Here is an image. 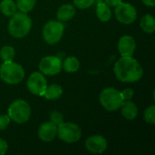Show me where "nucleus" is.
<instances>
[{
  "mask_svg": "<svg viewBox=\"0 0 155 155\" xmlns=\"http://www.w3.org/2000/svg\"><path fill=\"white\" fill-rule=\"evenodd\" d=\"M7 150H8V144H7V143L4 139L0 138V155L5 154L6 152H7Z\"/></svg>",
  "mask_w": 155,
  "mask_h": 155,
  "instance_id": "nucleus-28",
  "label": "nucleus"
},
{
  "mask_svg": "<svg viewBox=\"0 0 155 155\" xmlns=\"http://www.w3.org/2000/svg\"><path fill=\"white\" fill-rule=\"evenodd\" d=\"M140 26L143 32L147 34H153L155 31V19L153 15L150 14L144 15L140 21Z\"/></svg>",
  "mask_w": 155,
  "mask_h": 155,
  "instance_id": "nucleus-19",
  "label": "nucleus"
},
{
  "mask_svg": "<svg viewBox=\"0 0 155 155\" xmlns=\"http://www.w3.org/2000/svg\"><path fill=\"white\" fill-rule=\"evenodd\" d=\"M39 70L45 75H56L62 70V60L56 55H47L41 59Z\"/></svg>",
  "mask_w": 155,
  "mask_h": 155,
  "instance_id": "nucleus-10",
  "label": "nucleus"
},
{
  "mask_svg": "<svg viewBox=\"0 0 155 155\" xmlns=\"http://www.w3.org/2000/svg\"><path fill=\"white\" fill-rule=\"evenodd\" d=\"M143 119L149 124H155V106L153 104L147 107L143 113Z\"/></svg>",
  "mask_w": 155,
  "mask_h": 155,
  "instance_id": "nucleus-23",
  "label": "nucleus"
},
{
  "mask_svg": "<svg viewBox=\"0 0 155 155\" xmlns=\"http://www.w3.org/2000/svg\"><path fill=\"white\" fill-rule=\"evenodd\" d=\"M0 11L4 15L11 17L17 12L15 2L14 0H2L0 3Z\"/></svg>",
  "mask_w": 155,
  "mask_h": 155,
  "instance_id": "nucleus-20",
  "label": "nucleus"
},
{
  "mask_svg": "<svg viewBox=\"0 0 155 155\" xmlns=\"http://www.w3.org/2000/svg\"><path fill=\"white\" fill-rule=\"evenodd\" d=\"M74 15H75V6L72 4L62 5L56 12L57 20L61 22L69 21L73 19Z\"/></svg>",
  "mask_w": 155,
  "mask_h": 155,
  "instance_id": "nucleus-15",
  "label": "nucleus"
},
{
  "mask_svg": "<svg viewBox=\"0 0 155 155\" xmlns=\"http://www.w3.org/2000/svg\"><path fill=\"white\" fill-rule=\"evenodd\" d=\"M80 68V62L75 56H68L62 62V69L66 73H75Z\"/></svg>",
  "mask_w": 155,
  "mask_h": 155,
  "instance_id": "nucleus-18",
  "label": "nucleus"
},
{
  "mask_svg": "<svg viewBox=\"0 0 155 155\" xmlns=\"http://www.w3.org/2000/svg\"><path fill=\"white\" fill-rule=\"evenodd\" d=\"M10 117L7 114H0V131L5 130L10 124Z\"/></svg>",
  "mask_w": 155,
  "mask_h": 155,
  "instance_id": "nucleus-26",
  "label": "nucleus"
},
{
  "mask_svg": "<svg viewBox=\"0 0 155 155\" xmlns=\"http://www.w3.org/2000/svg\"><path fill=\"white\" fill-rule=\"evenodd\" d=\"M107 140L103 135L94 134L88 137L85 141L86 150L94 154H101L104 153L107 149Z\"/></svg>",
  "mask_w": 155,
  "mask_h": 155,
  "instance_id": "nucleus-11",
  "label": "nucleus"
},
{
  "mask_svg": "<svg viewBox=\"0 0 155 155\" xmlns=\"http://www.w3.org/2000/svg\"><path fill=\"white\" fill-rule=\"evenodd\" d=\"M57 134V126L52 124L50 121L42 124L38 130L37 135L39 139L44 143H51L54 140Z\"/></svg>",
  "mask_w": 155,
  "mask_h": 155,
  "instance_id": "nucleus-12",
  "label": "nucleus"
},
{
  "mask_svg": "<svg viewBox=\"0 0 155 155\" xmlns=\"http://www.w3.org/2000/svg\"><path fill=\"white\" fill-rule=\"evenodd\" d=\"M136 49V42L132 35H123L118 41V51L121 56H133Z\"/></svg>",
  "mask_w": 155,
  "mask_h": 155,
  "instance_id": "nucleus-13",
  "label": "nucleus"
},
{
  "mask_svg": "<svg viewBox=\"0 0 155 155\" xmlns=\"http://www.w3.org/2000/svg\"><path fill=\"white\" fill-rule=\"evenodd\" d=\"M99 101L106 111L115 112L120 109L124 99L119 90L114 87H107L100 93Z\"/></svg>",
  "mask_w": 155,
  "mask_h": 155,
  "instance_id": "nucleus-5",
  "label": "nucleus"
},
{
  "mask_svg": "<svg viewBox=\"0 0 155 155\" xmlns=\"http://www.w3.org/2000/svg\"><path fill=\"white\" fill-rule=\"evenodd\" d=\"M0 78L7 84H17L25 78V69L13 61L4 62L0 66Z\"/></svg>",
  "mask_w": 155,
  "mask_h": 155,
  "instance_id": "nucleus-3",
  "label": "nucleus"
},
{
  "mask_svg": "<svg viewBox=\"0 0 155 155\" xmlns=\"http://www.w3.org/2000/svg\"><path fill=\"white\" fill-rule=\"evenodd\" d=\"M32 28V19L26 13L16 12L11 16L7 30L11 36L15 38H23L26 36Z\"/></svg>",
  "mask_w": 155,
  "mask_h": 155,
  "instance_id": "nucleus-2",
  "label": "nucleus"
},
{
  "mask_svg": "<svg viewBox=\"0 0 155 155\" xmlns=\"http://www.w3.org/2000/svg\"><path fill=\"white\" fill-rule=\"evenodd\" d=\"M7 115L10 117L11 121L16 124H25L30 119L31 116L30 104L23 99H17L9 105Z\"/></svg>",
  "mask_w": 155,
  "mask_h": 155,
  "instance_id": "nucleus-4",
  "label": "nucleus"
},
{
  "mask_svg": "<svg viewBox=\"0 0 155 155\" xmlns=\"http://www.w3.org/2000/svg\"><path fill=\"white\" fill-rule=\"evenodd\" d=\"M56 136L65 143H74L82 137L81 128L74 123H62L57 125Z\"/></svg>",
  "mask_w": 155,
  "mask_h": 155,
  "instance_id": "nucleus-7",
  "label": "nucleus"
},
{
  "mask_svg": "<svg viewBox=\"0 0 155 155\" xmlns=\"http://www.w3.org/2000/svg\"><path fill=\"white\" fill-rule=\"evenodd\" d=\"M108 6L110 7H116L119 4H121L123 1L122 0H104V1Z\"/></svg>",
  "mask_w": 155,
  "mask_h": 155,
  "instance_id": "nucleus-29",
  "label": "nucleus"
},
{
  "mask_svg": "<svg viewBox=\"0 0 155 155\" xmlns=\"http://www.w3.org/2000/svg\"><path fill=\"white\" fill-rule=\"evenodd\" d=\"M142 2H143L145 5H147V6L153 7V6H154L155 5V0H142Z\"/></svg>",
  "mask_w": 155,
  "mask_h": 155,
  "instance_id": "nucleus-30",
  "label": "nucleus"
},
{
  "mask_svg": "<svg viewBox=\"0 0 155 155\" xmlns=\"http://www.w3.org/2000/svg\"><path fill=\"white\" fill-rule=\"evenodd\" d=\"M96 15L98 19L102 22H108L112 18V10L104 2L100 1L96 5Z\"/></svg>",
  "mask_w": 155,
  "mask_h": 155,
  "instance_id": "nucleus-17",
  "label": "nucleus"
},
{
  "mask_svg": "<svg viewBox=\"0 0 155 155\" xmlns=\"http://www.w3.org/2000/svg\"><path fill=\"white\" fill-rule=\"evenodd\" d=\"M49 119H50V122L56 126L59 125L60 124L64 123V115L62 113H60L58 111H53L50 114Z\"/></svg>",
  "mask_w": 155,
  "mask_h": 155,
  "instance_id": "nucleus-24",
  "label": "nucleus"
},
{
  "mask_svg": "<svg viewBox=\"0 0 155 155\" xmlns=\"http://www.w3.org/2000/svg\"><path fill=\"white\" fill-rule=\"evenodd\" d=\"M74 5L79 9H86L92 6L94 3V0H74Z\"/></svg>",
  "mask_w": 155,
  "mask_h": 155,
  "instance_id": "nucleus-25",
  "label": "nucleus"
},
{
  "mask_svg": "<svg viewBox=\"0 0 155 155\" xmlns=\"http://www.w3.org/2000/svg\"><path fill=\"white\" fill-rule=\"evenodd\" d=\"M121 94L124 101H128V100H132V98L134 95V92L132 88H125L121 92Z\"/></svg>",
  "mask_w": 155,
  "mask_h": 155,
  "instance_id": "nucleus-27",
  "label": "nucleus"
},
{
  "mask_svg": "<svg viewBox=\"0 0 155 155\" xmlns=\"http://www.w3.org/2000/svg\"><path fill=\"white\" fill-rule=\"evenodd\" d=\"M62 94H63L62 86L57 84H53L50 85L47 84V87H46L43 96L47 100L55 101V100H58L62 96Z\"/></svg>",
  "mask_w": 155,
  "mask_h": 155,
  "instance_id": "nucleus-16",
  "label": "nucleus"
},
{
  "mask_svg": "<svg viewBox=\"0 0 155 155\" xmlns=\"http://www.w3.org/2000/svg\"><path fill=\"white\" fill-rule=\"evenodd\" d=\"M115 77L123 83H136L143 74L140 63L133 56H121L114 66Z\"/></svg>",
  "mask_w": 155,
  "mask_h": 155,
  "instance_id": "nucleus-1",
  "label": "nucleus"
},
{
  "mask_svg": "<svg viewBox=\"0 0 155 155\" xmlns=\"http://www.w3.org/2000/svg\"><path fill=\"white\" fill-rule=\"evenodd\" d=\"M0 56L4 62L13 61L15 56V48L11 45H5L0 50Z\"/></svg>",
  "mask_w": 155,
  "mask_h": 155,
  "instance_id": "nucleus-22",
  "label": "nucleus"
},
{
  "mask_svg": "<svg viewBox=\"0 0 155 155\" xmlns=\"http://www.w3.org/2000/svg\"><path fill=\"white\" fill-rule=\"evenodd\" d=\"M120 109L123 117L127 121H134L138 115V107L131 100L124 101Z\"/></svg>",
  "mask_w": 155,
  "mask_h": 155,
  "instance_id": "nucleus-14",
  "label": "nucleus"
},
{
  "mask_svg": "<svg viewBox=\"0 0 155 155\" xmlns=\"http://www.w3.org/2000/svg\"><path fill=\"white\" fill-rule=\"evenodd\" d=\"M17 9L23 13H28L32 11L36 4V0H16L15 2Z\"/></svg>",
  "mask_w": 155,
  "mask_h": 155,
  "instance_id": "nucleus-21",
  "label": "nucleus"
},
{
  "mask_svg": "<svg viewBox=\"0 0 155 155\" xmlns=\"http://www.w3.org/2000/svg\"><path fill=\"white\" fill-rule=\"evenodd\" d=\"M64 32V25L59 20L47 22L43 28V38L48 45H55L61 41Z\"/></svg>",
  "mask_w": 155,
  "mask_h": 155,
  "instance_id": "nucleus-6",
  "label": "nucleus"
},
{
  "mask_svg": "<svg viewBox=\"0 0 155 155\" xmlns=\"http://www.w3.org/2000/svg\"><path fill=\"white\" fill-rule=\"evenodd\" d=\"M114 8V15L117 21L124 25H131L137 18L136 8L130 3L122 2Z\"/></svg>",
  "mask_w": 155,
  "mask_h": 155,
  "instance_id": "nucleus-8",
  "label": "nucleus"
},
{
  "mask_svg": "<svg viewBox=\"0 0 155 155\" xmlns=\"http://www.w3.org/2000/svg\"><path fill=\"white\" fill-rule=\"evenodd\" d=\"M28 91L37 96H43L47 87V80L41 72L32 73L26 80Z\"/></svg>",
  "mask_w": 155,
  "mask_h": 155,
  "instance_id": "nucleus-9",
  "label": "nucleus"
}]
</instances>
